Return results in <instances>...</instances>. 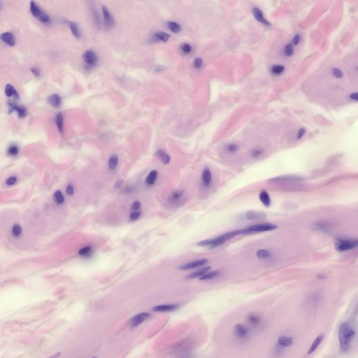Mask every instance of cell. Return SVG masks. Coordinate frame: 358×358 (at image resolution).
<instances>
[{
    "label": "cell",
    "instance_id": "cell-1",
    "mask_svg": "<svg viewBox=\"0 0 358 358\" xmlns=\"http://www.w3.org/2000/svg\"><path fill=\"white\" fill-rule=\"evenodd\" d=\"M355 334V332L348 322H344L341 324L339 327V338L341 349L342 352H346L349 349Z\"/></svg>",
    "mask_w": 358,
    "mask_h": 358
},
{
    "label": "cell",
    "instance_id": "cell-2",
    "mask_svg": "<svg viewBox=\"0 0 358 358\" xmlns=\"http://www.w3.org/2000/svg\"><path fill=\"white\" fill-rule=\"evenodd\" d=\"M30 8L31 14L35 17L38 18L41 22L45 24L50 23L51 19L49 16L34 1H31Z\"/></svg>",
    "mask_w": 358,
    "mask_h": 358
},
{
    "label": "cell",
    "instance_id": "cell-3",
    "mask_svg": "<svg viewBox=\"0 0 358 358\" xmlns=\"http://www.w3.org/2000/svg\"><path fill=\"white\" fill-rule=\"evenodd\" d=\"M358 244L357 240L340 239L336 242L335 248L339 251H346L357 247Z\"/></svg>",
    "mask_w": 358,
    "mask_h": 358
},
{
    "label": "cell",
    "instance_id": "cell-4",
    "mask_svg": "<svg viewBox=\"0 0 358 358\" xmlns=\"http://www.w3.org/2000/svg\"><path fill=\"white\" fill-rule=\"evenodd\" d=\"M82 58L86 63L85 68L87 71H90L95 66L97 61V56L93 51H87L82 55Z\"/></svg>",
    "mask_w": 358,
    "mask_h": 358
},
{
    "label": "cell",
    "instance_id": "cell-5",
    "mask_svg": "<svg viewBox=\"0 0 358 358\" xmlns=\"http://www.w3.org/2000/svg\"><path fill=\"white\" fill-rule=\"evenodd\" d=\"M277 225L274 224L263 223L252 226L246 229L250 233L273 231L277 229Z\"/></svg>",
    "mask_w": 358,
    "mask_h": 358
},
{
    "label": "cell",
    "instance_id": "cell-6",
    "mask_svg": "<svg viewBox=\"0 0 358 358\" xmlns=\"http://www.w3.org/2000/svg\"><path fill=\"white\" fill-rule=\"evenodd\" d=\"M102 10L103 13L104 22L105 27L107 29L111 28L114 25L115 22L114 17L109 12L107 7L104 5H103L102 6Z\"/></svg>",
    "mask_w": 358,
    "mask_h": 358
},
{
    "label": "cell",
    "instance_id": "cell-7",
    "mask_svg": "<svg viewBox=\"0 0 358 358\" xmlns=\"http://www.w3.org/2000/svg\"><path fill=\"white\" fill-rule=\"evenodd\" d=\"M150 314L147 312L139 313L134 317L131 321V327L135 328L145 321L150 317Z\"/></svg>",
    "mask_w": 358,
    "mask_h": 358
},
{
    "label": "cell",
    "instance_id": "cell-8",
    "mask_svg": "<svg viewBox=\"0 0 358 358\" xmlns=\"http://www.w3.org/2000/svg\"><path fill=\"white\" fill-rule=\"evenodd\" d=\"M208 260L206 259H200L198 260L192 261V262L187 263L179 267V269L181 270H185L197 268L206 264Z\"/></svg>",
    "mask_w": 358,
    "mask_h": 358
},
{
    "label": "cell",
    "instance_id": "cell-9",
    "mask_svg": "<svg viewBox=\"0 0 358 358\" xmlns=\"http://www.w3.org/2000/svg\"><path fill=\"white\" fill-rule=\"evenodd\" d=\"M246 217L248 220H259L264 219L266 218V215L264 212L250 210L246 212Z\"/></svg>",
    "mask_w": 358,
    "mask_h": 358
},
{
    "label": "cell",
    "instance_id": "cell-10",
    "mask_svg": "<svg viewBox=\"0 0 358 358\" xmlns=\"http://www.w3.org/2000/svg\"><path fill=\"white\" fill-rule=\"evenodd\" d=\"M179 306L176 304H167L155 306L153 307V310L158 312H167L175 310L179 308Z\"/></svg>",
    "mask_w": 358,
    "mask_h": 358
},
{
    "label": "cell",
    "instance_id": "cell-11",
    "mask_svg": "<svg viewBox=\"0 0 358 358\" xmlns=\"http://www.w3.org/2000/svg\"><path fill=\"white\" fill-rule=\"evenodd\" d=\"M1 39L4 42L10 47H13L16 44L15 38L11 32H5L1 35Z\"/></svg>",
    "mask_w": 358,
    "mask_h": 358
},
{
    "label": "cell",
    "instance_id": "cell-12",
    "mask_svg": "<svg viewBox=\"0 0 358 358\" xmlns=\"http://www.w3.org/2000/svg\"><path fill=\"white\" fill-rule=\"evenodd\" d=\"M252 12L253 15L257 21L267 26L271 25L270 22L264 18L262 11L260 9L257 7H254L252 10Z\"/></svg>",
    "mask_w": 358,
    "mask_h": 358
},
{
    "label": "cell",
    "instance_id": "cell-13",
    "mask_svg": "<svg viewBox=\"0 0 358 358\" xmlns=\"http://www.w3.org/2000/svg\"><path fill=\"white\" fill-rule=\"evenodd\" d=\"M211 267L210 266H207L202 269H200L196 271L188 274L186 276V279H195L199 277H201L204 274L207 273L209 270H211Z\"/></svg>",
    "mask_w": 358,
    "mask_h": 358
},
{
    "label": "cell",
    "instance_id": "cell-14",
    "mask_svg": "<svg viewBox=\"0 0 358 358\" xmlns=\"http://www.w3.org/2000/svg\"><path fill=\"white\" fill-rule=\"evenodd\" d=\"M48 101L50 105L55 108H59L62 104V100L60 96L56 94L50 95L48 98Z\"/></svg>",
    "mask_w": 358,
    "mask_h": 358
},
{
    "label": "cell",
    "instance_id": "cell-15",
    "mask_svg": "<svg viewBox=\"0 0 358 358\" xmlns=\"http://www.w3.org/2000/svg\"><path fill=\"white\" fill-rule=\"evenodd\" d=\"M234 333L237 337L244 338L248 334L247 328L242 324H237L234 327Z\"/></svg>",
    "mask_w": 358,
    "mask_h": 358
},
{
    "label": "cell",
    "instance_id": "cell-16",
    "mask_svg": "<svg viewBox=\"0 0 358 358\" xmlns=\"http://www.w3.org/2000/svg\"><path fill=\"white\" fill-rule=\"evenodd\" d=\"M155 155L159 157L164 164H169L170 161V157L167 153L164 150L159 149L155 152Z\"/></svg>",
    "mask_w": 358,
    "mask_h": 358
},
{
    "label": "cell",
    "instance_id": "cell-17",
    "mask_svg": "<svg viewBox=\"0 0 358 358\" xmlns=\"http://www.w3.org/2000/svg\"><path fill=\"white\" fill-rule=\"evenodd\" d=\"M212 180V175L209 168L204 169L202 174V180L205 186H208L210 184Z\"/></svg>",
    "mask_w": 358,
    "mask_h": 358
},
{
    "label": "cell",
    "instance_id": "cell-18",
    "mask_svg": "<svg viewBox=\"0 0 358 358\" xmlns=\"http://www.w3.org/2000/svg\"><path fill=\"white\" fill-rule=\"evenodd\" d=\"M324 335L323 334H321L317 337V338L315 339L314 342H313L312 345L311 347L310 348L307 352V354L309 355L313 352H314L316 350L318 347L319 345L322 342V341L323 340Z\"/></svg>",
    "mask_w": 358,
    "mask_h": 358
},
{
    "label": "cell",
    "instance_id": "cell-19",
    "mask_svg": "<svg viewBox=\"0 0 358 358\" xmlns=\"http://www.w3.org/2000/svg\"><path fill=\"white\" fill-rule=\"evenodd\" d=\"M184 192L183 191L178 190L173 192L171 195L170 201L172 203H177L183 197Z\"/></svg>",
    "mask_w": 358,
    "mask_h": 358
},
{
    "label": "cell",
    "instance_id": "cell-20",
    "mask_svg": "<svg viewBox=\"0 0 358 358\" xmlns=\"http://www.w3.org/2000/svg\"><path fill=\"white\" fill-rule=\"evenodd\" d=\"M259 199L262 203L265 206L269 207L271 204V200L269 196L266 191L261 192L259 195Z\"/></svg>",
    "mask_w": 358,
    "mask_h": 358
},
{
    "label": "cell",
    "instance_id": "cell-21",
    "mask_svg": "<svg viewBox=\"0 0 358 358\" xmlns=\"http://www.w3.org/2000/svg\"><path fill=\"white\" fill-rule=\"evenodd\" d=\"M158 173L156 170H152L146 177V182L147 184L153 185L156 180Z\"/></svg>",
    "mask_w": 358,
    "mask_h": 358
},
{
    "label": "cell",
    "instance_id": "cell-22",
    "mask_svg": "<svg viewBox=\"0 0 358 358\" xmlns=\"http://www.w3.org/2000/svg\"><path fill=\"white\" fill-rule=\"evenodd\" d=\"M278 342L281 345L284 347H288L292 345L293 343L292 337H282L278 339Z\"/></svg>",
    "mask_w": 358,
    "mask_h": 358
},
{
    "label": "cell",
    "instance_id": "cell-23",
    "mask_svg": "<svg viewBox=\"0 0 358 358\" xmlns=\"http://www.w3.org/2000/svg\"><path fill=\"white\" fill-rule=\"evenodd\" d=\"M68 25L74 36L76 38H79L80 36L81 33L77 24L75 22L70 21L69 22Z\"/></svg>",
    "mask_w": 358,
    "mask_h": 358
},
{
    "label": "cell",
    "instance_id": "cell-24",
    "mask_svg": "<svg viewBox=\"0 0 358 358\" xmlns=\"http://www.w3.org/2000/svg\"><path fill=\"white\" fill-rule=\"evenodd\" d=\"M154 38L164 42L168 41L170 37V35L167 33L164 32H159L154 35Z\"/></svg>",
    "mask_w": 358,
    "mask_h": 358
},
{
    "label": "cell",
    "instance_id": "cell-25",
    "mask_svg": "<svg viewBox=\"0 0 358 358\" xmlns=\"http://www.w3.org/2000/svg\"><path fill=\"white\" fill-rule=\"evenodd\" d=\"M90 6L96 24L98 27H100V26H101V21H100L99 16L97 11L96 10V7L94 6V4H91V5Z\"/></svg>",
    "mask_w": 358,
    "mask_h": 358
},
{
    "label": "cell",
    "instance_id": "cell-26",
    "mask_svg": "<svg viewBox=\"0 0 358 358\" xmlns=\"http://www.w3.org/2000/svg\"><path fill=\"white\" fill-rule=\"evenodd\" d=\"M56 122L57 127L61 133L63 132V116L62 113H59L57 114L56 118Z\"/></svg>",
    "mask_w": 358,
    "mask_h": 358
},
{
    "label": "cell",
    "instance_id": "cell-27",
    "mask_svg": "<svg viewBox=\"0 0 358 358\" xmlns=\"http://www.w3.org/2000/svg\"><path fill=\"white\" fill-rule=\"evenodd\" d=\"M118 157L115 155H112L109 159V168L111 169H114L116 168L118 164Z\"/></svg>",
    "mask_w": 358,
    "mask_h": 358
},
{
    "label": "cell",
    "instance_id": "cell-28",
    "mask_svg": "<svg viewBox=\"0 0 358 358\" xmlns=\"http://www.w3.org/2000/svg\"><path fill=\"white\" fill-rule=\"evenodd\" d=\"M168 25L170 30L174 33L179 32L181 31L180 26L177 23L173 21H169Z\"/></svg>",
    "mask_w": 358,
    "mask_h": 358
},
{
    "label": "cell",
    "instance_id": "cell-29",
    "mask_svg": "<svg viewBox=\"0 0 358 358\" xmlns=\"http://www.w3.org/2000/svg\"><path fill=\"white\" fill-rule=\"evenodd\" d=\"M219 273V272L218 271H214L204 274L199 278V279L202 280V281H205V280L212 279L216 277Z\"/></svg>",
    "mask_w": 358,
    "mask_h": 358
},
{
    "label": "cell",
    "instance_id": "cell-30",
    "mask_svg": "<svg viewBox=\"0 0 358 358\" xmlns=\"http://www.w3.org/2000/svg\"><path fill=\"white\" fill-rule=\"evenodd\" d=\"M54 196L56 201L59 204H62L64 202V197L62 193L60 190H57L55 192Z\"/></svg>",
    "mask_w": 358,
    "mask_h": 358
},
{
    "label": "cell",
    "instance_id": "cell-31",
    "mask_svg": "<svg viewBox=\"0 0 358 358\" xmlns=\"http://www.w3.org/2000/svg\"><path fill=\"white\" fill-rule=\"evenodd\" d=\"M16 91L14 86L10 84H7L5 87V94L7 97H10L12 96H14Z\"/></svg>",
    "mask_w": 358,
    "mask_h": 358
},
{
    "label": "cell",
    "instance_id": "cell-32",
    "mask_svg": "<svg viewBox=\"0 0 358 358\" xmlns=\"http://www.w3.org/2000/svg\"><path fill=\"white\" fill-rule=\"evenodd\" d=\"M19 151V150L17 146L13 145L11 146L9 148L7 153H8V154L11 156H14L18 154Z\"/></svg>",
    "mask_w": 358,
    "mask_h": 358
},
{
    "label": "cell",
    "instance_id": "cell-33",
    "mask_svg": "<svg viewBox=\"0 0 358 358\" xmlns=\"http://www.w3.org/2000/svg\"><path fill=\"white\" fill-rule=\"evenodd\" d=\"M248 320L250 323L256 325L260 321L259 317L254 314H251L248 316Z\"/></svg>",
    "mask_w": 358,
    "mask_h": 358
},
{
    "label": "cell",
    "instance_id": "cell-34",
    "mask_svg": "<svg viewBox=\"0 0 358 358\" xmlns=\"http://www.w3.org/2000/svg\"><path fill=\"white\" fill-rule=\"evenodd\" d=\"M284 70V67L283 66L275 65L272 66V71L274 74H279L282 73Z\"/></svg>",
    "mask_w": 358,
    "mask_h": 358
},
{
    "label": "cell",
    "instance_id": "cell-35",
    "mask_svg": "<svg viewBox=\"0 0 358 358\" xmlns=\"http://www.w3.org/2000/svg\"><path fill=\"white\" fill-rule=\"evenodd\" d=\"M257 255L259 258L264 259L269 257L270 254L267 250H260L257 252Z\"/></svg>",
    "mask_w": 358,
    "mask_h": 358
},
{
    "label": "cell",
    "instance_id": "cell-36",
    "mask_svg": "<svg viewBox=\"0 0 358 358\" xmlns=\"http://www.w3.org/2000/svg\"><path fill=\"white\" fill-rule=\"evenodd\" d=\"M15 111H17L18 116L20 118H24L26 114V109L23 107H19L16 106Z\"/></svg>",
    "mask_w": 358,
    "mask_h": 358
},
{
    "label": "cell",
    "instance_id": "cell-37",
    "mask_svg": "<svg viewBox=\"0 0 358 358\" xmlns=\"http://www.w3.org/2000/svg\"><path fill=\"white\" fill-rule=\"evenodd\" d=\"M22 229L20 226L17 224H16L13 226L12 229L13 234L14 236L17 237L19 236L21 234Z\"/></svg>",
    "mask_w": 358,
    "mask_h": 358
},
{
    "label": "cell",
    "instance_id": "cell-38",
    "mask_svg": "<svg viewBox=\"0 0 358 358\" xmlns=\"http://www.w3.org/2000/svg\"><path fill=\"white\" fill-rule=\"evenodd\" d=\"M182 49L183 52L187 54L190 53L192 51V47L190 44H183L182 47Z\"/></svg>",
    "mask_w": 358,
    "mask_h": 358
},
{
    "label": "cell",
    "instance_id": "cell-39",
    "mask_svg": "<svg viewBox=\"0 0 358 358\" xmlns=\"http://www.w3.org/2000/svg\"><path fill=\"white\" fill-rule=\"evenodd\" d=\"M285 53L287 56L292 55L293 53V49L292 44H288L285 47Z\"/></svg>",
    "mask_w": 358,
    "mask_h": 358
},
{
    "label": "cell",
    "instance_id": "cell-40",
    "mask_svg": "<svg viewBox=\"0 0 358 358\" xmlns=\"http://www.w3.org/2000/svg\"><path fill=\"white\" fill-rule=\"evenodd\" d=\"M202 64H203V61L202 59L200 57H197L196 58L194 61V66L196 68H199L201 67Z\"/></svg>",
    "mask_w": 358,
    "mask_h": 358
},
{
    "label": "cell",
    "instance_id": "cell-41",
    "mask_svg": "<svg viewBox=\"0 0 358 358\" xmlns=\"http://www.w3.org/2000/svg\"><path fill=\"white\" fill-rule=\"evenodd\" d=\"M238 149V146L236 144H232L228 145L227 147L228 151L230 152H234Z\"/></svg>",
    "mask_w": 358,
    "mask_h": 358
},
{
    "label": "cell",
    "instance_id": "cell-42",
    "mask_svg": "<svg viewBox=\"0 0 358 358\" xmlns=\"http://www.w3.org/2000/svg\"><path fill=\"white\" fill-rule=\"evenodd\" d=\"M91 249L90 247L88 246L82 248L79 251V254L81 255H84L88 253Z\"/></svg>",
    "mask_w": 358,
    "mask_h": 358
},
{
    "label": "cell",
    "instance_id": "cell-43",
    "mask_svg": "<svg viewBox=\"0 0 358 358\" xmlns=\"http://www.w3.org/2000/svg\"><path fill=\"white\" fill-rule=\"evenodd\" d=\"M16 181H17V179L16 177H12L7 179L6 183L7 185L10 186V185L14 184L16 182Z\"/></svg>",
    "mask_w": 358,
    "mask_h": 358
},
{
    "label": "cell",
    "instance_id": "cell-44",
    "mask_svg": "<svg viewBox=\"0 0 358 358\" xmlns=\"http://www.w3.org/2000/svg\"><path fill=\"white\" fill-rule=\"evenodd\" d=\"M8 112L9 114H11L13 111H15V109L16 105L14 104V103L9 102L8 103Z\"/></svg>",
    "mask_w": 358,
    "mask_h": 358
},
{
    "label": "cell",
    "instance_id": "cell-45",
    "mask_svg": "<svg viewBox=\"0 0 358 358\" xmlns=\"http://www.w3.org/2000/svg\"><path fill=\"white\" fill-rule=\"evenodd\" d=\"M263 153V150L261 149H257L255 150L252 152V156L256 157L260 156Z\"/></svg>",
    "mask_w": 358,
    "mask_h": 358
},
{
    "label": "cell",
    "instance_id": "cell-46",
    "mask_svg": "<svg viewBox=\"0 0 358 358\" xmlns=\"http://www.w3.org/2000/svg\"><path fill=\"white\" fill-rule=\"evenodd\" d=\"M66 192L67 194L69 195H71L74 194V189L73 185L70 184L68 185L66 189Z\"/></svg>",
    "mask_w": 358,
    "mask_h": 358
},
{
    "label": "cell",
    "instance_id": "cell-47",
    "mask_svg": "<svg viewBox=\"0 0 358 358\" xmlns=\"http://www.w3.org/2000/svg\"><path fill=\"white\" fill-rule=\"evenodd\" d=\"M306 132V129L305 128L303 127L300 129L298 131L297 135V138L298 139H301L302 137L305 134Z\"/></svg>",
    "mask_w": 358,
    "mask_h": 358
},
{
    "label": "cell",
    "instance_id": "cell-48",
    "mask_svg": "<svg viewBox=\"0 0 358 358\" xmlns=\"http://www.w3.org/2000/svg\"><path fill=\"white\" fill-rule=\"evenodd\" d=\"M333 72L334 75L336 77L341 78L342 77V74L340 70L337 69H334L333 70Z\"/></svg>",
    "mask_w": 358,
    "mask_h": 358
},
{
    "label": "cell",
    "instance_id": "cell-49",
    "mask_svg": "<svg viewBox=\"0 0 358 358\" xmlns=\"http://www.w3.org/2000/svg\"><path fill=\"white\" fill-rule=\"evenodd\" d=\"M140 215L141 213L139 212H133L130 215V218L132 220H135L140 216Z\"/></svg>",
    "mask_w": 358,
    "mask_h": 358
},
{
    "label": "cell",
    "instance_id": "cell-50",
    "mask_svg": "<svg viewBox=\"0 0 358 358\" xmlns=\"http://www.w3.org/2000/svg\"><path fill=\"white\" fill-rule=\"evenodd\" d=\"M141 203L140 202L136 201L134 202L132 205V208L134 210L138 209L140 207Z\"/></svg>",
    "mask_w": 358,
    "mask_h": 358
},
{
    "label": "cell",
    "instance_id": "cell-51",
    "mask_svg": "<svg viewBox=\"0 0 358 358\" xmlns=\"http://www.w3.org/2000/svg\"><path fill=\"white\" fill-rule=\"evenodd\" d=\"M31 71L36 77H38L40 75V72L38 68H33L31 69Z\"/></svg>",
    "mask_w": 358,
    "mask_h": 358
},
{
    "label": "cell",
    "instance_id": "cell-52",
    "mask_svg": "<svg viewBox=\"0 0 358 358\" xmlns=\"http://www.w3.org/2000/svg\"><path fill=\"white\" fill-rule=\"evenodd\" d=\"M300 41V36L299 34H296L293 39V44L295 45H297Z\"/></svg>",
    "mask_w": 358,
    "mask_h": 358
},
{
    "label": "cell",
    "instance_id": "cell-53",
    "mask_svg": "<svg viewBox=\"0 0 358 358\" xmlns=\"http://www.w3.org/2000/svg\"><path fill=\"white\" fill-rule=\"evenodd\" d=\"M122 183H123V182L121 180H118L116 181L115 184L114 185V188L116 189L119 188L122 185Z\"/></svg>",
    "mask_w": 358,
    "mask_h": 358
},
{
    "label": "cell",
    "instance_id": "cell-54",
    "mask_svg": "<svg viewBox=\"0 0 358 358\" xmlns=\"http://www.w3.org/2000/svg\"><path fill=\"white\" fill-rule=\"evenodd\" d=\"M350 97L352 99L358 101V94L357 93H354L352 94L351 95H350Z\"/></svg>",
    "mask_w": 358,
    "mask_h": 358
},
{
    "label": "cell",
    "instance_id": "cell-55",
    "mask_svg": "<svg viewBox=\"0 0 358 358\" xmlns=\"http://www.w3.org/2000/svg\"><path fill=\"white\" fill-rule=\"evenodd\" d=\"M60 355H61V354L60 352H57V353L54 354V355H53L52 356V357H51V358L58 357H59V356H60Z\"/></svg>",
    "mask_w": 358,
    "mask_h": 358
},
{
    "label": "cell",
    "instance_id": "cell-56",
    "mask_svg": "<svg viewBox=\"0 0 358 358\" xmlns=\"http://www.w3.org/2000/svg\"><path fill=\"white\" fill-rule=\"evenodd\" d=\"M64 292V290H62V289H61V290H58V291H56V292H55L54 293V294H61V293H62Z\"/></svg>",
    "mask_w": 358,
    "mask_h": 358
}]
</instances>
